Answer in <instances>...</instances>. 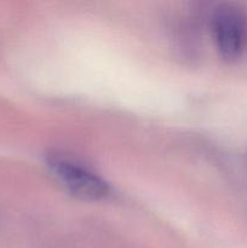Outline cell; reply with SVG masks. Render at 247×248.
I'll use <instances>...</instances> for the list:
<instances>
[{"instance_id": "cell-1", "label": "cell", "mask_w": 247, "mask_h": 248, "mask_svg": "<svg viewBox=\"0 0 247 248\" xmlns=\"http://www.w3.org/2000/svg\"><path fill=\"white\" fill-rule=\"evenodd\" d=\"M46 161L53 176L77 198L98 201L108 196V183L79 160L65 153L53 152Z\"/></svg>"}, {"instance_id": "cell-2", "label": "cell", "mask_w": 247, "mask_h": 248, "mask_svg": "<svg viewBox=\"0 0 247 248\" xmlns=\"http://www.w3.org/2000/svg\"><path fill=\"white\" fill-rule=\"evenodd\" d=\"M213 40L220 57L235 62L244 53L247 43V16L235 4L218 5L211 17Z\"/></svg>"}]
</instances>
